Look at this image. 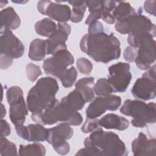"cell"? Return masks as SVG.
Masks as SVG:
<instances>
[{
  "label": "cell",
  "instance_id": "cell-6",
  "mask_svg": "<svg viewBox=\"0 0 156 156\" xmlns=\"http://www.w3.org/2000/svg\"><path fill=\"white\" fill-rule=\"evenodd\" d=\"M155 104L145 103L140 100L127 99L120 108V112L132 117V124L136 127H144L156 121Z\"/></svg>",
  "mask_w": 156,
  "mask_h": 156
},
{
  "label": "cell",
  "instance_id": "cell-13",
  "mask_svg": "<svg viewBox=\"0 0 156 156\" xmlns=\"http://www.w3.org/2000/svg\"><path fill=\"white\" fill-rule=\"evenodd\" d=\"M130 68L129 63L124 62H118L108 68L107 80L114 92L123 93L126 90L132 77Z\"/></svg>",
  "mask_w": 156,
  "mask_h": 156
},
{
  "label": "cell",
  "instance_id": "cell-9",
  "mask_svg": "<svg viewBox=\"0 0 156 156\" xmlns=\"http://www.w3.org/2000/svg\"><path fill=\"white\" fill-rule=\"evenodd\" d=\"M74 133L73 129L66 122L60 123L56 126L48 129L47 141L52 145L55 152L60 155H66L69 153L70 147L66 141Z\"/></svg>",
  "mask_w": 156,
  "mask_h": 156
},
{
  "label": "cell",
  "instance_id": "cell-37",
  "mask_svg": "<svg viewBox=\"0 0 156 156\" xmlns=\"http://www.w3.org/2000/svg\"><path fill=\"white\" fill-rule=\"evenodd\" d=\"M104 27L102 23L99 21H94L88 25V33L93 34V33H98L104 32Z\"/></svg>",
  "mask_w": 156,
  "mask_h": 156
},
{
  "label": "cell",
  "instance_id": "cell-28",
  "mask_svg": "<svg viewBox=\"0 0 156 156\" xmlns=\"http://www.w3.org/2000/svg\"><path fill=\"white\" fill-rule=\"evenodd\" d=\"M69 3L73 6L71 12V21L73 23H79L82 21L84 16V13L87 9L85 1H69Z\"/></svg>",
  "mask_w": 156,
  "mask_h": 156
},
{
  "label": "cell",
  "instance_id": "cell-29",
  "mask_svg": "<svg viewBox=\"0 0 156 156\" xmlns=\"http://www.w3.org/2000/svg\"><path fill=\"white\" fill-rule=\"evenodd\" d=\"M93 91L97 96H105L111 94L114 90L106 78H101L98 80L94 85Z\"/></svg>",
  "mask_w": 156,
  "mask_h": 156
},
{
  "label": "cell",
  "instance_id": "cell-3",
  "mask_svg": "<svg viewBox=\"0 0 156 156\" xmlns=\"http://www.w3.org/2000/svg\"><path fill=\"white\" fill-rule=\"evenodd\" d=\"M59 89L57 81L52 77L40 79L29 91L27 107L32 113L43 112L56 101L55 94Z\"/></svg>",
  "mask_w": 156,
  "mask_h": 156
},
{
  "label": "cell",
  "instance_id": "cell-21",
  "mask_svg": "<svg viewBox=\"0 0 156 156\" xmlns=\"http://www.w3.org/2000/svg\"><path fill=\"white\" fill-rule=\"evenodd\" d=\"M46 55L45 40L36 38L32 40L30 44L28 56L29 58L34 61H41Z\"/></svg>",
  "mask_w": 156,
  "mask_h": 156
},
{
  "label": "cell",
  "instance_id": "cell-10",
  "mask_svg": "<svg viewBox=\"0 0 156 156\" xmlns=\"http://www.w3.org/2000/svg\"><path fill=\"white\" fill-rule=\"evenodd\" d=\"M74 62V58L71 52L67 49H62L45 59L43 63V68L47 74L60 79L67 70V67Z\"/></svg>",
  "mask_w": 156,
  "mask_h": 156
},
{
  "label": "cell",
  "instance_id": "cell-19",
  "mask_svg": "<svg viewBox=\"0 0 156 156\" xmlns=\"http://www.w3.org/2000/svg\"><path fill=\"white\" fill-rule=\"evenodd\" d=\"M101 127L107 129L124 130L128 128L129 121L125 118L113 113H108L99 119Z\"/></svg>",
  "mask_w": 156,
  "mask_h": 156
},
{
  "label": "cell",
  "instance_id": "cell-24",
  "mask_svg": "<svg viewBox=\"0 0 156 156\" xmlns=\"http://www.w3.org/2000/svg\"><path fill=\"white\" fill-rule=\"evenodd\" d=\"M57 28V24L49 18H43L35 24V32L43 37H49Z\"/></svg>",
  "mask_w": 156,
  "mask_h": 156
},
{
  "label": "cell",
  "instance_id": "cell-4",
  "mask_svg": "<svg viewBox=\"0 0 156 156\" xmlns=\"http://www.w3.org/2000/svg\"><path fill=\"white\" fill-rule=\"evenodd\" d=\"M31 118L34 121L42 125H52L60 121L72 126H79L83 122L82 116L78 111L73 110L57 99L43 112L32 113Z\"/></svg>",
  "mask_w": 156,
  "mask_h": 156
},
{
  "label": "cell",
  "instance_id": "cell-7",
  "mask_svg": "<svg viewBox=\"0 0 156 156\" xmlns=\"http://www.w3.org/2000/svg\"><path fill=\"white\" fill-rule=\"evenodd\" d=\"M115 29L122 34H134L140 32H149L154 37H155V25L151 20L140 13H135L129 17L115 24Z\"/></svg>",
  "mask_w": 156,
  "mask_h": 156
},
{
  "label": "cell",
  "instance_id": "cell-20",
  "mask_svg": "<svg viewBox=\"0 0 156 156\" xmlns=\"http://www.w3.org/2000/svg\"><path fill=\"white\" fill-rule=\"evenodd\" d=\"M1 27H7L10 30L18 29L21 24V20L13 7H9L1 11Z\"/></svg>",
  "mask_w": 156,
  "mask_h": 156
},
{
  "label": "cell",
  "instance_id": "cell-27",
  "mask_svg": "<svg viewBox=\"0 0 156 156\" xmlns=\"http://www.w3.org/2000/svg\"><path fill=\"white\" fill-rule=\"evenodd\" d=\"M46 154V149L41 143L35 142L32 144H21L19 147L18 155H39L43 156Z\"/></svg>",
  "mask_w": 156,
  "mask_h": 156
},
{
  "label": "cell",
  "instance_id": "cell-2",
  "mask_svg": "<svg viewBox=\"0 0 156 156\" xmlns=\"http://www.w3.org/2000/svg\"><path fill=\"white\" fill-rule=\"evenodd\" d=\"M84 148L80 149L76 155L126 156L127 149L119 136L112 132H105L99 128L84 140Z\"/></svg>",
  "mask_w": 156,
  "mask_h": 156
},
{
  "label": "cell",
  "instance_id": "cell-35",
  "mask_svg": "<svg viewBox=\"0 0 156 156\" xmlns=\"http://www.w3.org/2000/svg\"><path fill=\"white\" fill-rule=\"evenodd\" d=\"M137 55V48L132 46H127L123 53L124 59L129 62H135Z\"/></svg>",
  "mask_w": 156,
  "mask_h": 156
},
{
  "label": "cell",
  "instance_id": "cell-38",
  "mask_svg": "<svg viewBox=\"0 0 156 156\" xmlns=\"http://www.w3.org/2000/svg\"><path fill=\"white\" fill-rule=\"evenodd\" d=\"M0 58L1 69H6L12 65L13 60V58L2 54H0Z\"/></svg>",
  "mask_w": 156,
  "mask_h": 156
},
{
  "label": "cell",
  "instance_id": "cell-32",
  "mask_svg": "<svg viewBox=\"0 0 156 156\" xmlns=\"http://www.w3.org/2000/svg\"><path fill=\"white\" fill-rule=\"evenodd\" d=\"M26 72L28 80L31 82L35 81L38 77L42 74L40 66L32 63H29L27 65L26 67Z\"/></svg>",
  "mask_w": 156,
  "mask_h": 156
},
{
  "label": "cell",
  "instance_id": "cell-5",
  "mask_svg": "<svg viewBox=\"0 0 156 156\" xmlns=\"http://www.w3.org/2000/svg\"><path fill=\"white\" fill-rule=\"evenodd\" d=\"M149 32L129 35L127 42L130 46L137 48L135 60L136 65L142 70H147L155 60V41Z\"/></svg>",
  "mask_w": 156,
  "mask_h": 156
},
{
  "label": "cell",
  "instance_id": "cell-16",
  "mask_svg": "<svg viewBox=\"0 0 156 156\" xmlns=\"http://www.w3.org/2000/svg\"><path fill=\"white\" fill-rule=\"evenodd\" d=\"M38 12L58 23H66L71 19V10L66 4L53 2L51 1H39L37 4Z\"/></svg>",
  "mask_w": 156,
  "mask_h": 156
},
{
  "label": "cell",
  "instance_id": "cell-11",
  "mask_svg": "<svg viewBox=\"0 0 156 156\" xmlns=\"http://www.w3.org/2000/svg\"><path fill=\"white\" fill-rule=\"evenodd\" d=\"M155 65H154L143 74L141 77L135 81L131 90L132 94L135 98L148 101L155 98Z\"/></svg>",
  "mask_w": 156,
  "mask_h": 156
},
{
  "label": "cell",
  "instance_id": "cell-8",
  "mask_svg": "<svg viewBox=\"0 0 156 156\" xmlns=\"http://www.w3.org/2000/svg\"><path fill=\"white\" fill-rule=\"evenodd\" d=\"M6 98L9 104V118L15 124H23L28 112L23 96V91L18 86H12L6 91Z\"/></svg>",
  "mask_w": 156,
  "mask_h": 156
},
{
  "label": "cell",
  "instance_id": "cell-30",
  "mask_svg": "<svg viewBox=\"0 0 156 156\" xmlns=\"http://www.w3.org/2000/svg\"><path fill=\"white\" fill-rule=\"evenodd\" d=\"M17 149L16 145L10 141L4 136L0 138V155L1 156L17 155Z\"/></svg>",
  "mask_w": 156,
  "mask_h": 156
},
{
  "label": "cell",
  "instance_id": "cell-12",
  "mask_svg": "<svg viewBox=\"0 0 156 156\" xmlns=\"http://www.w3.org/2000/svg\"><path fill=\"white\" fill-rule=\"evenodd\" d=\"M87 7H88L90 15L87 17L85 24H90L98 21L100 18L108 24H113L115 19L111 12L115 8L118 2L114 1H85Z\"/></svg>",
  "mask_w": 156,
  "mask_h": 156
},
{
  "label": "cell",
  "instance_id": "cell-41",
  "mask_svg": "<svg viewBox=\"0 0 156 156\" xmlns=\"http://www.w3.org/2000/svg\"><path fill=\"white\" fill-rule=\"evenodd\" d=\"M6 113V110L5 108L2 104H1V119L4 118V116L5 115Z\"/></svg>",
  "mask_w": 156,
  "mask_h": 156
},
{
  "label": "cell",
  "instance_id": "cell-40",
  "mask_svg": "<svg viewBox=\"0 0 156 156\" xmlns=\"http://www.w3.org/2000/svg\"><path fill=\"white\" fill-rule=\"evenodd\" d=\"M155 1H147L144 2V7L146 12L151 15H152L153 16H155Z\"/></svg>",
  "mask_w": 156,
  "mask_h": 156
},
{
  "label": "cell",
  "instance_id": "cell-15",
  "mask_svg": "<svg viewBox=\"0 0 156 156\" xmlns=\"http://www.w3.org/2000/svg\"><path fill=\"white\" fill-rule=\"evenodd\" d=\"M1 54L14 58H20L24 53L23 43L7 27H1Z\"/></svg>",
  "mask_w": 156,
  "mask_h": 156
},
{
  "label": "cell",
  "instance_id": "cell-17",
  "mask_svg": "<svg viewBox=\"0 0 156 156\" xmlns=\"http://www.w3.org/2000/svg\"><path fill=\"white\" fill-rule=\"evenodd\" d=\"M71 31V26L66 23H58L57 30L45 40L46 54L53 55L58 51L66 49L65 43Z\"/></svg>",
  "mask_w": 156,
  "mask_h": 156
},
{
  "label": "cell",
  "instance_id": "cell-39",
  "mask_svg": "<svg viewBox=\"0 0 156 156\" xmlns=\"http://www.w3.org/2000/svg\"><path fill=\"white\" fill-rule=\"evenodd\" d=\"M11 129L9 123L4 119L1 120V136H7L10 134Z\"/></svg>",
  "mask_w": 156,
  "mask_h": 156
},
{
  "label": "cell",
  "instance_id": "cell-34",
  "mask_svg": "<svg viewBox=\"0 0 156 156\" xmlns=\"http://www.w3.org/2000/svg\"><path fill=\"white\" fill-rule=\"evenodd\" d=\"M101 128L98 118H87L85 122L81 127L82 131L85 133L93 132V131Z\"/></svg>",
  "mask_w": 156,
  "mask_h": 156
},
{
  "label": "cell",
  "instance_id": "cell-36",
  "mask_svg": "<svg viewBox=\"0 0 156 156\" xmlns=\"http://www.w3.org/2000/svg\"><path fill=\"white\" fill-rule=\"evenodd\" d=\"M15 130L16 133L20 138L29 141V132L27 126L23 124L15 125Z\"/></svg>",
  "mask_w": 156,
  "mask_h": 156
},
{
  "label": "cell",
  "instance_id": "cell-23",
  "mask_svg": "<svg viewBox=\"0 0 156 156\" xmlns=\"http://www.w3.org/2000/svg\"><path fill=\"white\" fill-rule=\"evenodd\" d=\"M61 101L75 111L82 110L86 103L83 96L77 89L71 91L67 96L63 98Z\"/></svg>",
  "mask_w": 156,
  "mask_h": 156
},
{
  "label": "cell",
  "instance_id": "cell-1",
  "mask_svg": "<svg viewBox=\"0 0 156 156\" xmlns=\"http://www.w3.org/2000/svg\"><path fill=\"white\" fill-rule=\"evenodd\" d=\"M82 52L89 55L94 61L108 63L119 58L121 55L120 41L113 34H87L80 42Z\"/></svg>",
  "mask_w": 156,
  "mask_h": 156
},
{
  "label": "cell",
  "instance_id": "cell-33",
  "mask_svg": "<svg viewBox=\"0 0 156 156\" xmlns=\"http://www.w3.org/2000/svg\"><path fill=\"white\" fill-rule=\"evenodd\" d=\"M76 66L79 71L83 74H90L93 69L91 62L84 57H81L77 60Z\"/></svg>",
  "mask_w": 156,
  "mask_h": 156
},
{
  "label": "cell",
  "instance_id": "cell-25",
  "mask_svg": "<svg viewBox=\"0 0 156 156\" xmlns=\"http://www.w3.org/2000/svg\"><path fill=\"white\" fill-rule=\"evenodd\" d=\"M29 132V141L39 142L47 140L48 129L39 123L27 126Z\"/></svg>",
  "mask_w": 156,
  "mask_h": 156
},
{
  "label": "cell",
  "instance_id": "cell-14",
  "mask_svg": "<svg viewBox=\"0 0 156 156\" xmlns=\"http://www.w3.org/2000/svg\"><path fill=\"white\" fill-rule=\"evenodd\" d=\"M121 104L120 96L116 95H108L99 96L94 99L86 110L87 118H98L107 110H116Z\"/></svg>",
  "mask_w": 156,
  "mask_h": 156
},
{
  "label": "cell",
  "instance_id": "cell-18",
  "mask_svg": "<svg viewBox=\"0 0 156 156\" xmlns=\"http://www.w3.org/2000/svg\"><path fill=\"white\" fill-rule=\"evenodd\" d=\"M132 151L134 155H156V140L148 139L147 136L140 132L137 138L131 143Z\"/></svg>",
  "mask_w": 156,
  "mask_h": 156
},
{
  "label": "cell",
  "instance_id": "cell-31",
  "mask_svg": "<svg viewBox=\"0 0 156 156\" xmlns=\"http://www.w3.org/2000/svg\"><path fill=\"white\" fill-rule=\"evenodd\" d=\"M77 76V72L74 66H71L67 69L63 77L60 79L62 85L65 88L71 87L75 82Z\"/></svg>",
  "mask_w": 156,
  "mask_h": 156
},
{
  "label": "cell",
  "instance_id": "cell-22",
  "mask_svg": "<svg viewBox=\"0 0 156 156\" xmlns=\"http://www.w3.org/2000/svg\"><path fill=\"white\" fill-rule=\"evenodd\" d=\"M94 79L93 77H83L79 80L75 84L76 89L80 91L83 96L86 103L90 102L94 99V91L90 87L94 83Z\"/></svg>",
  "mask_w": 156,
  "mask_h": 156
},
{
  "label": "cell",
  "instance_id": "cell-26",
  "mask_svg": "<svg viewBox=\"0 0 156 156\" xmlns=\"http://www.w3.org/2000/svg\"><path fill=\"white\" fill-rule=\"evenodd\" d=\"M118 5L112 11V15L117 21H122L135 14V10L127 2H118Z\"/></svg>",
  "mask_w": 156,
  "mask_h": 156
}]
</instances>
